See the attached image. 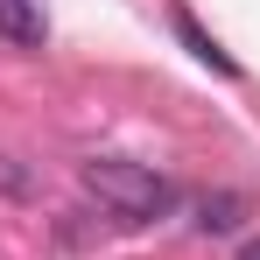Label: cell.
Instances as JSON below:
<instances>
[{
    "mask_svg": "<svg viewBox=\"0 0 260 260\" xmlns=\"http://www.w3.org/2000/svg\"><path fill=\"white\" fill-rule=\"evenodd\" d=\"M85 190L106 204L113 218H127V225H148V218H169L176 211V183L162 169H148V162H120V155H91L85 169Z\"/></svg>",
    "mask_w": 260,
    "mask_h": 260,
    "instance_id": "1",
    "label": "cell"
},
{
    "mask_svg": "<svg viewBox=\"0 0 260 260\" xmlns=\"http://www.w3.org/2000/svg\"><path fill=\"white\" fill-rule=\"evenodd\" d=\"M0 36H7V43H43V7H36V0H0Z\"/></svg>",
    "mask_w": 260,
    "mask_h": 260,
    "instance_id": "2",
    "label": "cell"
},
{
    "mask_svg": "<svg viewBox=\"0 0 260 260\" xmlns=\"http://www.w3.org/2000/svg\"><path fill=\"white\" fill-rule=\"evenodd\" d=\"M176 36H183V43L197 49V56H204V63H211V71H225V78H239V63H232V56H225V49H218L211 36H204V28H197V21H190V7H176Z\"/></svg>",
    "mask_w": 260,
    "mask_h": 260,
    "instance_id": "3",
    "label": "cell"
},
{
    "mask_svg": "<svg viewBox=\"0 0 260 260\" xmlns=\"http://www.w3.org/2000/svg\"><path fill=\"white\" fill-rule=\"evenodd\" d=\"M239 211H246L239 197H204V204H197V225H204V232H232Z\"/></svg>",
    "mask_w": 260,
    "mask_h": 260,
    "instance_id": "4",
    "label": "cell"
},
{
    "mask_svg": "<svg viewBox=\"0 0 260 260\" xmlns=\"http://www.w3.org/2000/svg\"><path fill=\"white\" fill-rule=\"evenodd\" d=\"M239 260H260V239H246V246H239Z\"/></svg>",
    "mask_w": 260,
    "mask_h": 260,
    "instance_id": "5",
    "label": "cell"
}]
</instances>
